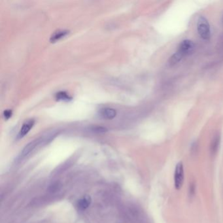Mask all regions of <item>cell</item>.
<instances>
[{"label":"cell","instance_id":"11","mask_svg":"<svg viewBox=\"0 0 223 223\" xmlns=\"http://www.w3.org/2000/svg\"><path fill=\"white\" fill-rule=\"evenodd\" d=\"M183 58V56L177 51L170 58V64H175V63H177V62H179L180 60H181Z\"/></svg>","mask_w":223,"mask_h":223},{"label":"cell","instance_id":"5","mask_svg":"<svg viewBox=\"0 0 223 223\" xmlns=\"http://www.w3.org/2000/svg\"><path fill=\"white\" fill-rule=\"evenodd\" d=\"M34 123L35 121L33 119H30L26 121V122L23 124L20 131H19L18 134L17 136V138L21 139L24 137L26 134H28V133L30 132V130L32 128V127L34 125Z\"/></svg>","mask_w":223,"mask_h":223},{"label":"cell","instance_id":"1","mask_svg":"<svg viewBox=\"0 0 223 223\" xmlns=\"http://www.w3.org/2000/svg\"><path fill=\"white\" fill-rule=\"evenodd\" d=\"M197 30L199 35L203 39H208L210 37V26L207 19L200 16L197 21Z\"/></svg>","mask_w":223,"mask_h":223},{"label":"cell","instance_id":"12","mask_svg":"<svg viewBox=\"0 0 223 223\" xmlns=\"http://www.w3.org/2000/svg\"><path fill=\"white\" fill-rule=\"evenodd\" d=\"M92 131L96 133H104L107 132V129L102 126H94L92 128Z\"/></svg>","mask_w":223,"mask_h":223},{"label":"cell","instance_id":"6","mask_svg":"<svg viewBox=\"0 0 223 223\" xmlns=\"http://www.w3.org/2000/svg\"><path fill=\"white\" fill-rule=\"evenodd\" d=\"M100 114L105 119L111 120L117 116V111L113 108H104L101 109Z\"/></svg>","mask_w":223,"mask_h":223},{"label":"cell","instance_id":"8","mask_svg":"<svg viewBox=\"0 0 223 223\" xmlns=\"http://www.w3.org/2000/svg\"><path fill=\"white\" fill-rule=\"evenodd\" d=\"M91 202V197L88 196H85L78 201L77 207L81 211H83V210H85L90 206Z\"/></svg>","mask_w":223,"mask_h":223},{"label":"cell","instance_id":"13","mask_svg":"<svg viewBox=\"0 0 223 223\" xmlns=\"http://www.w3.org/2000/svg\"><path fill=\"white\" fill-rule=\"evenodd\" d=\"M12 115V111L10 109H7L3 112V117L5 119H9Z\"/></svg>","mask_w":223,"mask_h":223},{"label":"cell","instance_id":"3","mask_svg":"<svg viewBox=\"0 0 223 223\" xmlns=\"http://www.w3.org/2000/svg\"><path fill=\"white\" fill-rule=\"evenodd\" d=\"M45 141H47V139L45 137H43V138L37 139L29 143L27 145L24 146V148L22 151L21 153V158H24L28 156V155H30L38 145H40L42 142H44Z\"/></svg>","mask_w":223,"mask_h":223},{"label":"cell","instance_id":"9","mask_svg":"<svg viewBox=\"0 0 223 223\" xmlns=\"http://www.w3.org/2000/svg\"><path fill=\"white\" fill-rule=\"evenodd\" d=\"M56 99L58 101H67L72 100V97L66 92L60 91L56 94Z\"/></svg>","mask_w":223,"mask_h":223},{"label":"cell","instance_id":"4","mask_svg":"<svg viewBox=\"0 0 223 223\" xmlns=\"http://www.w3.org/2000/svg\"><path fill=\"white\" fill-rule=\"evenodd\" d=\"M194 43L192 41L188 39L184 40L181 43L177 51L181 53L184 57V56L190 54L192 53L194 49Z\"/></svg>","mask_w":223,"mask_h":223},{"label":"cell","instance_id":"2","mask_svg":"<svg viewBox=\"0 0 223 223\" xmlns=\"http://www.w3.org/2000/svg\"><path fill=\"white\" fill-rule=\"evenodd\" d=\"M184 183V168L181 162L176 165L174 172V185L177 190H180Z\"/></svg>","mask_w":223,"mask_h":223},{"label":"cell","instance_id":"7","mask_svg":"<svg viewBox=\"0 0 223 223\" xmlns=\"http://www.w3.org/2000/svg\"><path fill=\"white\" fill-rule=\"evenodd\" d=\"M68 34H69V31L65 30L56 31L51 35V37H50V41L51 43H55L56 41H59L60 39H62L63 37H66Z\"/></svg>","mask_w":223,"mask_h":223},{"label":"cell","instance_id":"10","mask_svg":"<svg viewBox=\"0 0 223 223\" xmlns=\"http://www.w3.org/2000/svg\"><path fill=\"white\" fill-rule=\"evenodd\" d=\"M220 143V136L216 135L215 138L213 139V142L211 143V150L213 153H215L216 151L218 150L219 146Z\"/></svg>","mask_w":223,"mask_h":223}]
</instances>
